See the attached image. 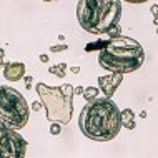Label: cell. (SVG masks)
I'll list each match as a JSON object with an SVG mask.
<instances>
[{
	"instance_id": "6",
	"label": "cell",
	"mask_w": 158,
	"mask_h": 158,
	"mask_svg": "<svg viewBox=\"0 0 158 158\" xmlns=\"http://www.w3.org/2000/svg\"><path fill=\"white\" fill-rule=\"evenodd\" d=\"M27 140L19 131L0 128V158H25Z\"/></svg>"
},
{
	"instance_id": "21",
	"label": "cell",
	"mask_w": 158,
	"mask_h": 158,
	"mask_svg": "<svg viewBox=\"0 0 158 158\" xmlns=\"http://www.w3.org/2000/svg\"><path fill=\"white\" fill-rule=\"evenodd\" d=\"M70 72H72V73H80V68L78 67H72Z\"/></svg>"
},
{
	"instance_id": "22",
	"label": "cell",
	"mask_w": 158,
	"mask_h": 158,
	"mask_svg": "<svg viewBox=\"0 0 158 158\" xmlns=\"http://www.w3.org/2000/svg\"><path fill=\"white\" fill-rule=\"evenodd\" d=\"M156 35H158V27H156Z\"/></svg>"
},
{
	"instance_id": "10",
	"label": "cell",
	"mask_w": 158,
	"mask_h": 158,
	"mask_svg": "<svg viewBox=\"0 0 158 158\" xmlns=\"http://www.w3.org/2000/svg\"><path fill=\"white\" fill-rule=\"evenodd\" d=\"M48 72L53 75H57L58 78H63L67 75V63H58V65H50Z\"/></svg>"
},
{
	"instance_id": "9",
	"label": "cell",
	"mask_w": 158,
	"mask_h": 158,
	"mask_svg": "<svg viewBox=\"0 0 158 158\" xmlns=\"http://www.w3.org/2000/svg\"><path fill=\"white\" fill-rule=\"evenodd\" d=\"M120 125L125 127L127 130H135L136 123H135V113L131 108H125L120 112Z\"/></svg>"
},
{
	"instance_id": "20",
	"label": "cell",
	"mask_w": 158,
	"mask_h": 158,
	"mask_svg": "<svg viewBox=\"0 0 158 158\" xmlns=\"http://www.w3.org/2000/svg\"><path fill=\"white\" fill-rule=\"evenodd\" d=\"M40 62H44V63H47V62H48V55H40Z\"/></svg>"
},
{
	"instance_id": "2",
	"label": "cell",
	"mask_w": 158,
	"mask_h": 158,
	"mask_svg": "<svg viewBox=\"0 0 158 158\" xmlns=\"http://www.w3.org/2000/svg\"><path fill=\"white\" fill-rule=\"evenodd\" d=\"M145 62V50L135 38L118 35L108 38L98 53V63L112 73H131Z\"/></svg>"
},
{
	"instance_id": "13",
	"label": "cell",
	"mask_w": 158,
	"mask_h": 158,
	"mask_svg": "<svg viewBox=\"0 0 158 158\" xmlns=\"http://www.w3.org/2000/svg\"><path fill=\"white\" fill-rule=\"evenodd\" d=\"M65 50H68V45H67V44L52 45V47H50V52H65Z\"/></svg>"
},
{
	"instance_id": "15",
	"label": "cell",
	"mask_w": 158,
	"mask_h": 158,
	"mask_svg": "<svg viewBox=\"0 0 158 158\" xmlns=\"http://www.w3.org/2000/svg\"><path fill=\"white\" fill-rule=\"evenodd\" d=\"M50 133H52V135H58V133H60V125H58V123H52V127H50Z\"/></svg>"
},
{
	"instance_id": "18",
	"label": "cell",
	"mask_w": 158,
	"mask_h": 158,
	"mask_svg": "<svg viewBox=\"0 0 158 158\" xmlns=\"http://www.w3.org/2000/svg\"><path fill=\"white\" fill-rule=\"evenodd\" d=\"M32 105H33V110H35V112H38V110L44 106V105H42V102H35V103H32Z\"/></svg>"
},
{
	"instance_id": "11",
	"label": "cell",
	"mask_w": 158,
	"mask_h": 158,
	"mask_svg": "<svg viewBox=\"0 0 158 158\" xmlns=\"http://www.w3.org/2000/svg\"><path fill=\"white\" fill-rule=\"evenodd\" d=\"M82 95H83V98H85L87 102H93V100L97 98V95H98V88H95V87H87V88L83 90Z\"/></svg>"
},
{
	"instance_id": "19",
	"label": "cell",
	"mask_w": 158,
	"mask_h": 158,
	"mask_svg": "<svg viewBox=\"0 0 158 158\" xmlns=\"http://www.w3.org/2000/svg\"><path fill=\"white\" fill-rule=\"evenodd\" d=\"M3 58H5V52H3L2 48H0V67L3 65Z\"/></svg>"
},
{
	"instance_id": "14",
	"label": "cell",
	"mask_w": 158,
	"mask_h": 158,
	"mask_svg": "<svg viewBox=\"0 0 158 158\" xmlns=\"http://www.w3.org/2000/svg\"><path fill=\"white\" fill-rule=\"evenodd\" d=\"M152 14H153V23L158 27V5H152Z\"/></svg>"
},
{
	"instance_id": "12",
	"label": "cell",
	"mask_w": 158,
	"mask_h": 158,
	"mask_svg": "<svg viewBox=\"0 0 158 158\" xmlns=\"http://www.w3.org/2000/svg\"><path fill=\"white\" fill-rule=\"evenodd\" d=\"M105 44H106V40H98V42H95V44L87 45V52H90V50H98V52H100V50L105 47Z\"/></svg>"
},
{
	"instance_id": "16",
	"label": "cell",
	"mask_w": 158,
	"mask_h": 158,
	"mask_svg": "<svg viewBox=\"0 0 158 158\" xmlns=\"http://www.w3.org/2000/svg\"><path fill=\"white\" fill-rule=\"evenodd\" d=\"M23 82H25V88H27V90H30V88H32V82H33V78L27 75V77L23 78Z\"/></svg>"
},
{
	"instance_id": "17",
	"label": "cell",
	"mask_w": 158,
	"mask_h": 158,
	"mask_svg": "<svg viewBox=\"0 0 158 158\" xmlns=\"http://www.w3.org/2000/svg\"><path fill=\"white\" fill-rule=\"evenodd\" d=\"M83 90H85L83 87H77V88H73V95H82Z\"/></svg>"
},
{
	"instance_id": "3",
	"label": "cell",
	"mask_w": 158,
	"mask_h": 158,
	"mask_svg": "<svg viewBox=\"0 0 158 158\" xmlns=\"http://www.w3.org/2000/svg\"><path fill=\"white\" fill-rule=\"evenodd\" d=\"M77 19L85 32L93 35L108 33L118 27L122 3L115 0H80L77 3Z\"/></svg>"
},
{
	"instance_id": "7",
	"label": "cell",
	"mask_w": 158,
	"mask_h": 158,
	"mask_svg": "<svg viewBox=\"0 0 158 158\" xmlns=\"http://www.w3.org/2000/svg\"><path fill=\"white\" fill-rule=\"evenodd\" d=\"M122 82H123V75H120V73H110V75L98 77V87L103 92L105 98H110V100L115 95L117 88L122 85Z\"/></svg>"
},
{
	"instance_id": "8",
	"label": "cell",
	"mask_w": 158,
	"mask_h": 158,
	"mask_svg": "<svg viewBox=\"0 0 158 158\" xmlns=\"http://www.w3.org/2000/svg\"><path fill=\"white\" fill-rule=\"evenodd\" d=\"M25 75V65L20 62H10L3 67V77L10 82H17V80L23 78Z\"/></svg>"
},
{
	"instance_id": "4",
	"label": "cell",
	"mask_w": 158,
	"mask_h": 158,
	"mask_svg": "<svg viewBox=\"0 0 158 158\" xmlns=\"http://www.w3.org/2000/svg\"><path fill=\"white\" fill-rule=\"evenodd\" d=\"M35 90L47 110V120L58 125H68L73 113V87L70 83L60 87L37 83Z\"/></svg>"
},
{
	"instance_id": "1",
	"label": "cell",
	"mask_w": 158,
	"mask_h": 158,
	"mask_svg": "<svg viewBox=\"0 0 158 158\" xmlns=\"http://www.w3.org/2000/svg\"><path fill=\"white\" fill-rule=\"evenodd\" d=\"M120 110L110 98H95L80 112V131L95 142L113 140L120 131Z\"/></svg>"
},
{
	"instance_id": "5",
	"label": "cell",
	"mask_w": 158,
	"mask_h": 158,
	"mask_svg": "<svg viewBox=\"0 0 158 158\" xmlns=\"http://www.w3.org/2000/svg\"><path fill=\"white\" fill-rule=\"evenodd\" d=\"M30 108L19 90L0 85V128L20 130L28 123Z\"/></svg>"
}]
</instances>
